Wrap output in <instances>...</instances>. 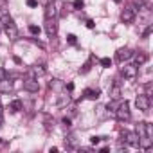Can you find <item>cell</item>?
Returning <instances> with one entry per match:
<instances>
[{
  "instance_id": "obj_1",
  "label": "cell",
  "mask_w": 153,
  "mask_h": 153,
  "mask_svg": "<svg viewBox=\"0 0 153 153\" xmlns=\"http://www.w3.org/2000/svg\"><path fill=\"white\" fill-rule=\"evenodd\" d=\"M135 133L139 135V148L149 149L151 148V126L148 123H139L135 128Z\"/></svg>"
},
{
  "instance_id": "obj_2",
  "label": "cell",
  "mask_w": 153,
  "mask_h": 153,
  "mask_svg": "<svg viewBox=\"0 0 153 153\" xmlns=\"http://www.w3.org/2000/svg\"><path fill=\"white\" fill-rule=\"evenodd\" d=\"M114 114H115L117 121H121V123L130 121V117H131V112H130V103H128L126 99H124V101H121V103H119V106H117V110H115Z\"/></svg>"
},
{
  "instance_id": "obj_3",
  "label": "cell",
  "mask_w": 153,
  "mask_h": 153,
  "mask_svg": "<svg viewBox=\"0 0 153 153\" xmlns=\"http://www.w3.org/2000/svg\"><path fill=\"white\" fill-rule=\"evenodd\" d=\"M119 72H121L123 78H126V79H135L137 78V65L135 63H124L123 61V67L119 68Z\"/></svg>"
},
{
  "instance_id": "obj_4",
  "label": "cell",
  "mask_w": 153,
  "mask_h": 153,
  "mask_svg": "<svg viewBox=\"0 0 153 153\" xmlns=\"http://www.w3.org/2000/svg\"><path fill=\"white\" fill-rule=\"evenodd\" d=\"M135 105H137V108H139L140 112H148L149 106H151V99H149L148 94H139L137 99H135Z\"/></svg>"
},
{
  "instance_id": "obj_5",
  "label": "cell",
  "mask_w": 153,
  "mask_h": 153,
  "mask_svg": "<svg viewBox=\"0 0 153 153\" xmlns=\"http://www.w3.org/2000/svg\"><path fill=\"white\" fill-rule=\"evenodd\" d=\"M135 13H137V9H135L133 6H126V7L123 9V13H121V20H123L124 24H131V22L135 20Z\"/></svg>"
},
{
  "instance_id": "obj_6",
  "label": "cell",
  "mask_w": 153,
  "mask_h": 153,
  "mask_svg": "<svg viewBox=\"0 0 153 153\" xmlns=\"http://www.w3.org/2000/svg\"><path fill=\"white\" fill-rule=\"evenodd\" d=\"M123 140L131 148H139V135L135 131H123Z\"/></svg>"
},
{
  "instance_id": "obj_7",
  "label": "cell",
  "mask_w": 153,
  "mask_h": 153,
  "mask_svg": "<svg viewBox=\"0 0 153 153\" xmlns=\"http://www.w3.org/2000/svg\"><path fill=\"white\" fill-rule=\"evenodd\" d=\"M45 33H47L49 38H54L58 34V22H56V18L45 20Z\"/></svg>"
},
{
  "instance_id": "obj_8",
  "label": "cell",
  "mask_w": 153,
  "mask_h": 153,
  "mask_svg": "<svg viewBox=\"0 0 153 153\" xmlns=\"http://www.w3.org/2000/svg\"><path fill=\"white\" fill-rule=\"evenodd\" d=\"M133 58V51L131 49H119L117 51V54H115V59L119 61V63H123V61H128V59H131Z\"/></svg>"
},
{
  "instance_id": "obj_9",
  "label": "cell",
  "mask_w": 153,
  "mask_h": 153,
  "mask_svg": "<svg viewBox=\"0 0 153 153\" xmlns=\"http://www.w3.org/2000/svg\"><path fill=\"white\" fill-rule=\"evenodd\" d=\"M24 90H27V92L34 94V92H38V90H40V83H38L34 78H27V79H24Z\"/></svg>"
},
{
  "instance_id": "obj_10",
  "label": "cell",
  "mask_w": 153,
  "mask_h": 153,
  "mask_svg": "<svg viewBox=\"0 0 153 153\" xmlns=\"http://www.w3.org/2000/svg\"><path fill=\"white\" fill-rule=\"evenodd\" d=\"M2 29L6 31V34H7V38H9V40H13V42H15V40L18 38V29H16V25H15V22H13V20H11L7 25H4Z\"/></svg>"
},
{
  "instance_id": "obj_11",
  "label": "cell",
  "mask_w": 153,
  "mask_h": 153,
  "mask_svg": "<svg viewBox=\"0 0 153 153\" xmlns=\"http://www.w3.org/2000/svg\"><path fill=\"white\" fill-rule=\"evenodd\" d=\"M11 90H13V81L6 76L4 79H0V94H9Z\"/></svg>"
},
{
  "instance_id": "obj_12",
  "label": "cell",
  "mask_w": 153,
  "mask_h": 153,
  "mask_svg": "<svg viewBox=\"0 0 153 153\" xmlns=\"http://www.w3.org/2000/svg\"><path fill=\"white\" fill-rule=\"evenodd\" d=\"M56 16H58V9H56L54 0H52V2H49L47 7H45V20H49V18H56Z\"/></svg>"
},
{
  "instance_id": "obj_13",
  "label": "cell",
  "mask_w": 153,
  "mask_h": 153,
  "mask_svg": "<svg viewBox=\"0 0 153 153\" xmlns=\"http://www.w3.org/2000/svg\"><path fill=\"white\" fill-rule=\"evenodd\" d=\"M83 96L87 97V99H92V101H96V99H99V96H101V90H94V88H87L85 92H83Z\"/></svg>"
},
{
  "instance_id": "obj_14",
  "label": "cell",
  "mask_w": 153,
  "mask_h": 153,
  "mask_svg": "<svg viewBox=\"0 0 153 153\" xmlns=\"http://www.w3.org/2000/svg\"><path fill=\"white\" fill-rule=\"evenodd\" d=\"M121 97V85L115 83L112 88H110V99H119Z\"/></svg>"
},
{
  "instance_id": "obj_15",
  "label": "cell",
  "mask_w": 153,
  "mask_h": 153,
  "mask_svg": "<svg viewBox=\"0 0 153 153\" xmlns=\"http://www.w3.org/2000/svg\"><path fill=\"white\" fill-rule=\"evenodd\" d=\"M22 106H24V105H22V101H20V99H15V101L9 105V112H11V114H16V112H20V110H22Z\"/></svg>"
},
{
  "instance_id": "obj_16",
  "label": "cell",
  "mask_w": 153,
  "mask_h": 153,
  "mask_svg": "<svg viewBox=\"0 0 153 153\" xmlns=\"http://www.w3.org/2000/svg\"><path fill=\"white\" fill-rule=\"evenodd\" d=\"M133 58H135V65H137V67H139V65H144V63L148 61V56H146V54H142V52L133 54Z\"/></svg>"
},
{
  "instance_id": "obj_17",
  "label": "cell",
  "mask_w": 153,
  "mask_h": 153,
  "mask_svg": "<svg viewBox=\"0 0 153 153\" xmlns=\"http://www.w3.org/2000/svg\"><path fill=\"white\" fill-rule=\"evenodd\" d=\"M11 20H13V18H11L9 15H2V16H0V29H2L4 25H7Z\"/></svg>"
},
{
  "instance_id": "obj_18",
  "label": "cell",
  "mask_w": 153,
  "mask_h": 153,
  "mask_svg": "<svg viewBox=\"0 0 153 153\" xmlns=\"http://www.w3.org/2000/svg\"><path fill=\"white\" fill-rule=\"evenodd\" d=\"M49 87L54 88V90H59V88H63V83H61L59 79H52V81L49 83Z\"/></svg>"
},
{
  "instance_id": "obj_19",
  "label": "cell",
  "mask_w": 153,
  "mask_h": 153,
  "mask_svg": "<svg viewBox=\"0 0 153 153\" xmlns=\"http://www.w3.org/2000/svg\"><path fill=\"white\" fill-rule=\"evenodd\" d=\"M99 63H101V67H105V68H110V67H112V59H110V58H101Z\"/></svg>"
},
{
  "instance_id": "obj_20",
  "label": "cell",
  "mask_w": 153,
  "mask_h": 153,
  "mask_svg": "<svg viewBox=\"0 0 153 153\" xmlns=\"http://www.w3.org/2000/svg\"><path fill=\"white\" fill-rule=\"evenodd\" d=\"M119 103H121L119 99H112V101L108 103V110H112V112H115V110H117V106H119Z\"/></svg>"
},
{
  "instance_id": "obj_21",
  "label": "cell",
  "mask_w": 153,
  "mask_h": 153,
  "mask_svg": "<svg viewBox=\"0 0 153 153\" xmlns=\"http://www.w3.org/2000/svg\"><path fill=\"white\" fill-rule=\"evenodd\" d=\"M90 65H92V59H90V61H87V63L83 65V68H79V74H87V72H88V70L92 68Z\"/></svg>"
},
{
  "instance_id": "obj_22",
  "label": "cell",
  "mask_w": 153,
  "mask_h": 153,
  "mask_svg": "<svg viewBox=\"0 0 153 153\" xmlns=\"http://www.w3.org/2000/svg\"><path fill=\"white\" fill-rule=\"evenodd\" d=\"M72 6H74V9H83L85 2H83V0H74V2H72Z\"/></svg>"
},
{
  "instance_id": "obj_23",
  "label": "cell",
  "mask_w": 153,
  "mask_h": 153,
  "mask_svg": "<svg viewBox=\"0 0 153 153\" xmlns=\"http://www.w3.org/2000/svg\"><path fill=\"white\" fill-rule=\"evenodd\" d=\"M67 42H68L70 45H76V42H78V36H76V34H68V36H67Z\"/></svg>"
},
{
  "instance_id": "obj_24",
  "label": "cell",
  "mask_w": 153,
  "mask_h": 153,
  "mask_svg": "<svg viewBox=\"0 0 153 153\" xmlns=\"http://www.w3.org/2000/svg\"><path fill=\"white\" fill-rule=\"evenodd\" d=\"M29 33L36 36V34H40V27L38 25H29Z\"/></svg>"
},
{
  "instance_id": "obj_25",
  "label": "cell",
  "mask_w": 153,
  "mask_h": 153,
  "mask_svg": "<svg viewBox=\"0 0 153 153\" xmlns=\"http://www.w3.org/2000/svg\"><path fill=\"white\" fill-rule=\"evenodd\" d=\"M151 31H153V27H151V25H148V27L144 29V33H142V38H148V36L151 34Z\"/></svg>"
},
{
  "instance_id": "obj_26",
  "label": "cell",
  "mask_w": 153,
  "mask_h": 153,
  "mask_svg": "<svg viewBox=\"0 0 153 153\" xmlns=\"http://www.w3.org/2000/svg\"><path fill=\"white\" fill-rule=\"evenodd\" d=\"M90 142L96 146V144H99V142H101V137H96V135H94V137H90Z\"/></svg>"
},
{
  "instance_id": "obj_27",
  "label": "cell",
  "mask_w": 153,
  "mask_h": 153,
  "mask_svg": "<svg viewBox=\"0 0 153 153\" xmlns=\"http://www.w3.org/2000/svg\"><path fill=\"white\" fill-rule=\"evenodd\" d=\"M27 6L29 7H38V0H27Z\"/></svg>"
},
{
  "instance_id": "obj_28",
  "label": "cell",
  "mask_w": 153,
  "mask_h": 153,
  "mask_svg": "<svg viewBox=\"0 0 153 153\" xmlns=\"http://www.w3.org/2000/svg\"><path fill=\"white\" fill-rule=\"evenodd\" d=\"M7 76V72H6V68H0V79H4Z\"/></svg>"
},
{
  "instance_id": "obj_29",
  "label": "cell",
  "mask_w": 153,
  "mask_h": 153,
  "mask_svg": "<svg viewBox=\"0 0 153 153\" xmlns=\"http://www.w3.org/2000/svg\"><path fill=\"white\" fill-rule=\"evenodd\" d=\"M94 25H96L94 20H87V27H88V29H94Z\"/></svg>"
},
{
  "instance_id": "obj_30",
  "label": "cell",
  "mask_w": 153,
  "mask_h": 153,
  "mask_svg": "<svg viewBox=\"0 0 153 153\" xmlns=\"http://www.w3.org/2000/svg\"><path fill=\"white\" fill-rule=\"evenodd\" d=\"M63 124L68 128V126H70V119H68V117H63Z\"/></svg>"
},
{
  "instance_id": "obj_31",
  "label": "cell",
  "mask_w": 153,
  "mask_h": 153,
  "mask_svg": "<svg viewBox=\"0 0 153 153\" xmlns=\"http://www.w3.org/2000/svg\"><path fill=\"white\" fill-rule=\"evenodd\" d=\"M65 88H67V90H74V85H72V83H68V85H65Z\"/></svg>"
},
{
  "instance_id": "obj_32",
  "label": "cell",
  "mask_w": 153,
  "mask_h": 153,
  "mask_svg": "<svg viewBox=\"0 0 153 153\" xmlns=\"http://www.w3.org/2000/svg\"><path fill=\"white\" fill-rule=\"evenodd\" d=\"M4 114V106H2V101H0V115Z\"/></svg>"
},
{
  "instance_id": "obj_33",
  "label": "cell",
  "mask_w": 153,
  "mask_h": 153,
  "mask_svg": "<svg viewBox=\"0 0 153 153\" xmlns=\"http://www.w3.org/2000/svg\"><path fill=\"white\" fill-rule=\"evenodd\" d=\"M2 124H4V117L0 115V128H2Z\"/></svg>"
},
{
  "instance_id": "obj_34",
  "label": "cell",
  "mask_w": 153,
  "mask_h": 153,
  "mask_svg": "<svg viewBox=\"0 0 153 153\" xmlns=\"http://www.w3.org/2000/svg\"><path fill=\"white\" fill-rule=\"evenodd\" d=\"M114 2H115V4H121V2H123V0H114Z\"/></svg>"
}]
</instances>
